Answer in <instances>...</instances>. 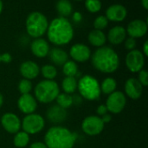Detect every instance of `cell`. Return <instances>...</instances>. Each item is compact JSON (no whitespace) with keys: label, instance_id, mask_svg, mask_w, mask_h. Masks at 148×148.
<instances>
[{"label":"cell","instance_id":"cell-1","mask_svg":"<svg viewBox=\"0 0 148 148\" xmlns=\"http://www.w3.org/2000/svg\"><path fill=\"white\" fill-rule=\"evenodd\" d=\"M90 58L94 68L102 73H114L120 66L117 52L109 46L98 48Z\"/></svg>","mask_w":148,"mask_h":148},{"label":"cell","instance_id":"cell-2","mask_svg":"<svg viewBox=\"0 0 148 148\" xmlns=\"http://www.w3.org/2000/svg\"><path fill=\"white\" fill-rule=\"evenodd\" d=\"M46 32L49 42L57 46L68 44L74 37V29L71 23L62 17L53 19Z\"/></svg>","mask_w":148,"mask_h":148},{"label":"cell","instance_id":"cell-3","mask_svg":"<svg viewBox=\"0 0 148 148\" xmlns=\"http://www.w3.org/2000/svg\"><path fill=\"white\" fill-rule=\"evenodd\" d=\"M76 140L75 133L60 126L50 127L44 135V144L48 148H73Z\"/></svg>","mask_w":148,"mask_h":148},{"label":"cell","instance_id":"cell-4","mask_svg":"<svg viewBox=\"0 0 148 148\" xmlns=\"http://www.w3.org/2000/svg\"><path fill=\"white\" fill-rule=\"evenodd\" d=\"M60 93L58 84L55 80L43 79L40 81L34 89L35 99L42 104H49L56 99Z\"/></svg>","mask_w":148,"mask_h":148},{"label":"cell","instance_id":"cell-5","mask_svg":"<svg viewBox=\"0 0 148 148\" xmlns=\"http://www.w3.org/2000/svg\"><path fill=\"white\" fill-rule=\"evenodd\" d=\"M77 89L81 97L88 101L97 100L101 94L99 81L91 75L82 76L77 83Z\"/></svg>","mask_w":148,"mask_h":148},{"label":"cell","instance_id":"cell-6","mask_svg":"<svg viewBox=\"0 0 148 148\" xmlns=\"http://www.w3.org/2000/svg\"><path fill=\"white\" fill-rule=\"evenodd\" d=\"M49 22L47 17L39 11L31 12L26 19V31L28 34L34 38H39L47 31Z\"/></svg>","mask_w":148,"mask_h":148},{"label":"cell","instance_id":"cell-7","mask_svg":"<svg viewBox=\"0 0 148 148\" xmlns=\"http://www.w3.org/2000/svg\"><path fill=\"white\" fill-rule=\"evenodd\" d=\"M44 126L45 120L43 117L35 113L26 115L21 120V128L29 135H34L42 132Z\"/></svg>","mask_w":148,"mask_h":148},{"label":"cell","instance_id":"cell-8","mask_svg":"<svg viewBox=\"0 0 148 148\" xmlns=\"http://www.w3.org/2000/svg\"><path fill=\"white\" fill-rule=\"evenodd\" d=\"M105 124L101 117L97 115H90L86 117L82 122V129L84 133L88 136H97L101 133Z\"/></svg>","mask_w":148,"mask_h":148},{"label":"cell","instance_id":"cell-9","mask_svg":"<svg viewBox=\"0 0 148 148\" xmlns=\"http://www.w3.org/2000/svg\"><path fill=\"white\" fill-rule=\"evenodd\" d=\"M127 105V96L121 91H115L108 95L106 101L108 111L113 114L121 113Z\"/></svg>","mask_w":148,"mask_h":148},{"label":"cell","instance_id":"cell-10","mask_svg":"<svg viewBox=\"0 0 148 148\" xmlns=\"http://www.w3.org/2000/svg\"><path fill=\"white\" fill-rule=\"evenodd\" d=\"M125 64L127 68L133 73H138L142 69H144L145 65V56L142 51L139 50L130 51L125 59Z\"/></svg>","mask_w":148,"mask_h":148},{"label":"cell","instance_id":"cell-11","mask_svg":"<svg viewBox=\"0 0 148 148\" xmlns=\"http://www.w3.org/2000/svg\"><path fill=\"white\" fill-rule=\"evenodd\" d=\"M1 125L7 133L16 134L21 129V120L13 113H6L1 117Z\"/></svg>","mask_w":148,"mask_h":148},{"label":"cell","instance_id":"cell-12","mask_svg":"<svg viewBox=\"0 0 148 148\" xmlns=\"http://www.w3.org/2000/svg\"><path fill=\"white\" fill-rule=\"evenodd\" d=\"M17 107L24 114L34 113L37 108V101L30 93L22 94L17 99Z\"/></svg>","mask_w":148,"mask_h":148},{"label":"cell","instance_id":"cell-13","mask_svg":"<svg viewBox=\"0 0 148 148\" xmlns=\"http://www.w3.org/2000/svg\"><path fill=\"white\" fill-rule=\"evenodd\" d=\"M91 55L89 47L83 44H75L69 50V56L75 62H86L91 58Z\"/></svg>","mask_w":148,"mask_h":148},{"label":"cell","instance_id":"cell-14","mask_svg":"<svg viewBox=\"0 0 148 148\" xmlns=\"http://www.w3.org/2000/svg\"><path fill=\"white\" fill-rule=\"evenodd\" d=\"M125 95L128 98L137 100L139 99L143 92V86L136 78H130L125 82Z\"/></svg>","mask_w":148,"mask_h":148},{"label":"cell","instance_id":"cell-15","mask_svg":"<svg viewBox=\"0 0 148 148\" xmlns=\"http://www.w3.org/2000/svg\"><path fill=\"white\" fill-rule=\"evenodd\" d=\"M19 72L23 79H26L31 81L32 79H35L36 78H37V76L39 75L40 67L36 62L31 61V60H27L21 64L19 67Z\"/></svg>","mask_w":148,"mask_h":148},{"label":"cell","instance_id":"cell-16","mask_svg":"<svg viewBox=\"0 0 148 148\" xmlns=\"http://www.w3.org/2000/svg\"><path fill=\"white\" fill-rule=\"evenodd\" d=\"M126 31L131 38H142L147 32V24L143 20L135 19L128 24L127 29Z\"/></svg>","mask_w":148,"mask_h":148},{"label":"cell","instance_id":"cell-17","mask_svg":"<svg viewBox=\"0 0 148 148\" xmlns=\"http://www.w3.org/2000/svg\"><path fill=\"white\" fill-rule=\"evenodd\" d=\"M127 15V9L121 4H113L109 6L106 10V17L108 20L114 22L123 21Z\"/></svg>","mask_w":148,"mask_h":148},{"label":"cell","instance_id":"cell-18","mask_svg":"<svg viewBox=\"0 0 148 148\" xmlns=\"http://www.w3.org/2000/svg\"><path fill=\"white\" fill-rule=\"evenodd\" d=\"M30 50L33 55H35L36 58H42L48 56L50 48L49 43L45 39L39 38L32 41L30 44Z\"/></svg>","mask_w":148,"mask_h":148},{"label":"cell","instance_id":"cell-19","mask_svg":"<svg viewBox=\"0 0 148 148\" xmlns=\"http://www.w3.org/2000/svg\"><path fill=\"white\" fill-rule=\"evenodd\" d=\"M46 115L49 122L54 124H60L66 120L68 113L65 109L62 108L58 105H54L49 107Z\"/></svg>","mask_w":148,"mask_h":148},{"label":"cell","instance_id":"cell-20","mask_svg":"<svg viewBox=\"0 0 148 148\" xmlns=\"http://www.w3.org/2000/svg\"><path fill=\"white\" fill-rule=\"evenodd\" d=\"M48 56L49 60L57 66H62L69 60L68 53L64 50L58 47L50 49Z\"/></svg>","mask_w":148,"mask_h":148},{"label":"cell","instance_id":"cell-21","mask_svg":"<svg viewBox=\"0 0 148 148\" xmlns=\"http://www.w3.org/2000/svg\"><path fill=\"white\" fill-rule=\"evenodd\" d=\"M127 37V31L122 26H114L113 27L108 34V41L114 45L120 44L125 41Z\"/></svg>","mask_w":148,"mask_h":148},{"label":"cell","instance_id":"cell-22","mask_svg":"<svg viewBox=\"0 0 148 148\" xmlns=\"http://www.w3.org/2000/svg\"><path fill=\"white\" fill-rule=\"evenodd\" d=\"M88 41L89 43L95 47H102L106 44L107 37L102 31L99 30H93L88 34Z\"/></svg>","mask_w":148,"mask_h":148},{"label":"cell","instance_id":"cell-23","mask_svg":"<svg viewBox=\"0 0 148 148\" xmlns=\"http://www.w3.org/2000/svg\"><path fill=\"white\" fill-rule=\"evenodd\" d=\"M77 79L75 77H65L62 81V88L64 93L73 94L77 90Z\"/></svg>","mask_w":148,"mask_h":148},{"label":"cell","instance_id":"cell-24","mask_svg":"<svg viewBox=\"0 0 148 148\" xmlns=\"http://www.w3.org/2000/svg\"><path fill=\"white\" fill-rule=\"evenodd\" d=\"M100 86H101V92L102 93L109 95V94H111V93H113L114 92L116 91L117 82L114 78L108 77V78H106L101 82Z\"/></svg>","mask_w":148,"mask_h":148},{"label":"cell","instance_id":"cell-25","mask_svg":"<svg viewBox=\"0 0 148 148\" xmlns=\"http://www.w3.org/2000/svg\"><path fill=\"white\" fill-rule=\"evenodd\" d=\"M56 10L62 17H66L72 13L73 7L69 0H59L56 3Z\"/></svg>","mask_w":148,"mask_h":148},{"label":"cell","instance_id":"cell-26","mask_svg":"<svg viewBox=\"0 0 148 148\" xmlns=\"http://www.w3.org/2000/svg\"><path fill=\"white\" fill-rule=\"evenodd\" d=\"M29 142V135L23 131L16 133L13 139V144L16 147L23 148L27 147Z\"/></svg>","mask_w":148,"mask_h":148},{"label":"cell","instance_id":"cell-27","mask_svg":"<svg viewBox=\"0 0 148 148\" xmlns=\"http://www.w3.org/2000/svg\"><path fill=\"white\" fill-rule=\"evenodd\" d=\"M78 65L73 60H68L62 65V72L66 77H75L78 74Z\"/></svg>","mask_w":148,"mask_h":148},{"label":"cell","instance_id":"cell-28","mask_svg":"<svg viewBox=\"0 0 148 148\" xmlns=\"http://www.w3.org/2000/svg\"><path fill=\"white\" fill-rule=\"evenodd\" d=\"M42 77L48 80H54L57 76V69L53 65H45L40 69Z\"/></svg>","mask_w":148,"mask_h":148},{"label":"cell","instance_id":"cell-29","mask_svg":"<svg viewBox=\"0 0 148 148\" xmlns=\"http://www.w3.org/2000/svg\"><path fill=\"white\" fill-rule=\"evenodd\" d=\"M56 102L57 105L59 106H61L62 108L67 110L68 108H69L72 105H73V97L69 94L67 93H59V95L56 98Z\"/></svg>","mask_w":148,"mask_h":148},{"label":"cell","instance_id":"cell-30","mask_svg":"<svg viewBox=\"0 0 148 148\" xmlns=\"http://www.w3.org/2000/svg\"><path fill=\"white\" fill-rule=\"evenodd\" d=\"M31 89H32V83L30 80L26 79H23L20 80L18 84V91L20 92L21 95L29 93Z\"/></svg>","mask_w":148,"mask_h":148},{"label":"cell","instance_id":"cell-31","mask_svg":"<svg viewBox=\"0 0 148 148\" xmlns=\"http://www.w3.org/2000/svg\"><path fill=\"white\" fill-rule=\"evenodd\" d=\"M85 6L89 12L95 13L101 9V2L100 0H86Z\"/></svg>","mask_w":148,"mask_h":148},{"label":"cell","instance_id":"cell-32","mask_svg":"<svg viewBox=\"0 0 148 148\" xmlns=\"http://www.w3.org/2000/svg\"><path fill=\"white\" fill-rule=\"evenodd\" d=\"M108 20L105 16H99L94 21V26L95 30L101 31L105 29L108 26Z\"/></svg>","mask_w":148,"mask_h":148},{"label":"cell","instance_id":"cell-33","mask_svg":"<svg viewBox=\"0 0 148 148\" xmlns=\"http://www.w3.org/2000/svg\"><path fill=\"white\" fill-rule=\"evenodd\" d=\"M139 82L142 85L143 87H146L148 85V72L147 70L142 69L140 72H138V79Z\"/></svg>","mask_w":148,"mask_h":148},{"label":"cell","instance_id":"cell-34","mask_svg":"<svg viewBox=\"0 0 148 148\" xmlns=\"http://www.w3.org/2000/svg\"><path fill=\"white\" fill-rule=\"evenodd\" d=\"M135 47H136V40H135V38L129 37V38L125 39V48L127 50H128L130 51L134 50Z\"/></svg>","mask_w":148,"mask_h":148},{"label":"cell","instance_id":"cell-35","mask_svg":"<svg viewBox=\"0 0 148 148\" xmlns=\"http://www.w3.org/2000/svg\"><path fill=\"white\" fill-rule=\"evenodd\" d=\"M96 113H97V116H99V117H101V116L108 113L106 105H100L96 109Z\"/></svg>","mask_w":148,"mask_h":148},{"label":"cell","instance_id":"cell-36","mask_svg":"<svg viewBox=\"0 0 148 148\" xmlns=\"http://www.w3.org/2000/svg\"><path fill=\"white\" fill-rule=\"evenodd\" d=\"M11 61H12V57L10 53L5 52V53L1 55V62H3L4 64H9Z\"/></svg>","mask_w":148,"mask_h":148},{"label":"cell","instance_id":"cell-37","mask_svg":"<svg viewBox=\"0 0 148 148\" xmlns=\"http://www.w3.org/2000/svg\"><path fill=\"white\" fill-rule=\"evenodd\" d=\"M29 148H48L47 146L44 144V142H40V141H37V142H34L32 143Z\"/></svg>","mask_w":148,"mask_h":148},{"label":"cell","instance_id":"cell-38","mask_svg":"<svg viewBox=\"0 0 148 148\" xmlns=\"http://www.w3.org/2000/svg\"><path fill=\"white\" fill-rule=\"evenodd\" d=\"M101 120H102V122H103L104 124H108V123H109V122L112 120V116H111V114L107 113V114L101 116Z\"/></svg>","mask_w":148,"mask_h":148},{"label":"cell","instance_id":"cell-39","mask_svg":"<svg viewBox=\"0 0 148 148\" xmlns=\"http://www.w3.org/2000/svg\"><path fill=\"white\" fill-rule=\"evenodd\" d=\"M73 19H74V21L75 22H76V23H79V22H81L82 21V14L80 13V12H75L74 14H73Z\"/></svg>","mask_w":148,"mask_h":148},{"label":"cell","instance_id":"cell-40","mask_svg":"<svg viewBox=\"0 0 148 148\" xmlns=\"http://www.w3.org/2000/svg\"><path fill=\"white\" fill-rule=\"evenodd\" d=\"M142 53H143V55L145 56V57H147L148 55V42L147 41H146L145 43H144V45H143V51H142Z\"/></svg>","mask_w":148,"mask_h":148},{"label":"cell","instance_id":"cell-41","mask_svg":"<svg viewBox=\"0 0 148 148\" xmlns=\"http://www.w3.org/2000/svg\"><path fill=\"white\" fill-rule=\"evenodd\" d=\"M141 3H142V6L147 10L148 9V0H141Z\"/></svg>","mask_w":148,"mask_h":148},{"label":"cell","instance_id":"cell-42","mask_svg":"<svg viewBox=\"0 0 148 148\" xmlns=\"http://www.w3.org/2000/svg\"><path fill=\"white\" fill-rule=\"evenodd\" d=\"M3 97L2 93L0 92V108L3 106Z\"/></svg>","mask_w":148,"mask_h":148},{"label":"cell","instance_id":"cell-43","mask_svg":"<svg viewBox=\"0 0 148 148\" xmlns=\"http://www.w3.org/2000/svg\"><path fill=\"white\" fill-rule=\"evenodd\" d=\"M2 10H3V2H2V0H0V14H1Z\"/></svg>","mask_w":148,"mask_h":148},{"label":"cell","instance_id":"cell-44","mask_svg":"<svg viewBox=\"0 0 148 148\" xmlns=\"http://www.w3.org/2000/svg\"><path fill=\"white\" fill-rule=\"evenodd\" d=\"M0 64H1V54H0Z\"/></svg>","mask_w":148,"mask_h":148}]
</instances>
